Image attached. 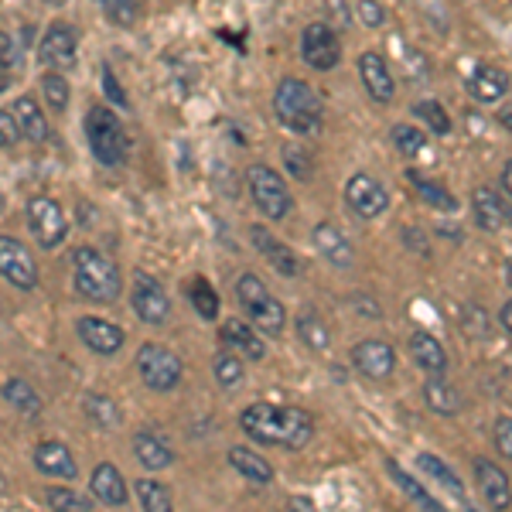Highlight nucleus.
<instances>
[{
    "label": "nucleus",
    "mask_w": 512,
    "mask_h": 512,
    "mask_svg": "<svg viewBox=\"0 0 512 512\" xmlns=\"http://www.w3.org/2000/svg\"><path fill=\"white\" fill-rule=\"evenodd\" d=\"M239 427L263 448L301 451L315 437V414H308L304 407H284V403H250L239 414Z\"/></svg>",
    "instance_id": "f257e3e1"
},
{
    "label": "nucleus",
    "mask_w": 512,
    "mask_h": 512,
    "mask_svg": "<svg viewBox=\"0 0 512 512\" xmlns=\"http://www.w3.org/2000/svg\"><path fill=\"white\" fill-rule=\"evenodd\" d=\"M274 113L291 134L297 137H315L325 123V106L318 99V89L304 79H280L274 89Z\"/></svg>",
    "instance_id": "f03ea898"
},
{
    "label": "nucleus",
    "mask_w": 512,
    "mask_h": 512,
    "mask_svg": "<svg viewBox=\"0 0 512 512\" xmlns=\"http://www.w3.org/2000/svg\"><path fill=\"white\" fill-rule=\"evenodd\" d=\"M72 284L86 301L96 304H113L123 291V277L117 263L110 256H103L93 246H79L72 253Z\"/></svg>",
    "instance_id": "7ed1b4c3"
},
{
    "label": "nucleus",
    "mask_w": 512,
    "mask_h": 512,
    "mask_svg": "<svg viewBox=\"0 0 512 512\" xmlns=\"http://www.w3.org/2000/svg\"><path fill=\"white\" fill-rule=\"evenodd\" d=\"M86 140L93 147L96 161L106 164V168H120L130 158V137L123 130V123L110 106H89L86 113Z\"/></svg>",
    "instance_id": "20e7f679"
},
{
    "label": "nucleus",
    "mask_w": 512,
    "mask_h": 512,
    "mask_svg": "<svg viewBox=\"0 0 512 512\" xmlns=\"http://www.w3.org/2000/svg\"><path fill=\"white\" fill-rule=\"evenodd\" d=\"M236 301L243 308V315L260 328L263 335H280L287 328V308L267 291L256 274H243L236 280Z\"/></svg>",
    "instance_id": "39448f33"
},
{
    "label": "nucleus",
    "mask_w": 512,
    "mask_h": 512,
    "mask_svg": "<svg viewBox=\"0 0 512 512\" xmlns=\"http://www.w3.org/2000/svg\"><path fill=\"white\" fill-rule=\"evenodd\" d=\"M246 188H250L253 205L270 222L291 216V209H294L291 185H287V178L270 168V164H250V171H246Z\"/></svg>",
    "instance_id": "423d86ee"
},
{
    "label": "nucleus",
    "mask_w": 512,
    "mask_h": 512,
    "mask_svg": "<svg viewBox=\"0 0 512 512\" xmlns=\"http://www.w3.org/2000/svg\"><path fill=\"white\" fill-rule=\"evenodd\" d=\"M134 369H137V376L144 379L147 390H154V393H171L181 383V376H185V362H181L168 345H158V342L140 345Z\"/></svg>",
    "instance_id": "0eeeda50"
},
{
    "label": "nucleus",
    "mask_w": 512,
    "mask_h": 512,
    "mask_svg": "<svg viewBox=\"0 0 512 512\" xmlns=\"http://www.w3.org/2000/svg\"><path fill=\"white\" fill-rule=\"evenodd\" d=\"M345 205H349L352 216L359 219H379L386 209H390V192L386 185L366 171H355V175L345 181Z\"/></svg>",
    "instance_id": "6e6552de"
},
{
    "label": "nucleus",
    "mask_w": 512,
    "mask_h": 512,
    "mask_svg": "<svg viewBox=\"0 0 512 512\" xmlns=\"http://www.w3.org/2000/svg\"><path fill=\"white\" fill-rule=\"evenodd\" d=\"M301 59L315 72H332L342 62V41L328 21H311L301 31Z\"/></svg>",
    "instance_id": "1a4fd4ad"
},
{
    "label": "nucleus",
    "mask_w": 512,
    "mask_h": 512,
    "mask_svg": "<svg viewBox=\"0 0 512 512\" xmlns=\"http://www.w3.org/2000/svg\"><path fill=\"white\" fill-rule=\"evenodd\" d=\"M28 226H31V233H35L38 246H45V250L62 246V239L69 236V219H65L62 205L45 195L28 202Z\"/></svg>",
    "instance_id": "9d476101"
},
{
    "label": "nucleus",
    "mask_w": 512,
    "mask_h": 512,
    "mask_svg": "<svg viewBox=\"0 0 512 512\" xmlns=\"http://www.w3.org/2000/svg\"><path fill=\"white\" fill-rule=\"evenodd\" d=\"M0 277L18 291H35L38 287V263L21 239L0 236Z\"/></svg>",
    "instance_id": "9b49d317"
},
{
    "label": "nucleus",
    "mask_w": 512,
    "mask_h": 512,
    "mask_svg": "<svg viewBox=\"0 0 512 512\" xmlns=\"http://www.w3.org/2000/svg\"><path fill=\"white\" fill-rule=\"evenodd\" d=\"M130 304H134L137 318L144 325H164L171 318V297L161 287L158 277L151 274H134V287H130Z\"/></svg>",
    "instance_id": "f8f14e48"
},
{
    "label": "nucleus",
    "mask_w": 512,
    "mask_h": 512,
    "mask_svg": "<svg viewBox=\"0 0 512 512\" xmlns=\"http://www.w3.org/2000/svg\"><path fill=\"white\" fill-rule=\"evenodd\" d=\"M76 55H79V41H76V31H72L69 24H52V28L41 35L38 59L52 72L72 69V65H76Z\"/></svg>",
    "instance_id": "ddd939ff"
},
{
    "label": "nucleus",
    "mask_w": 512,
    "mask_h": 512,
    "mask_svg": "<svg viewBox=\"0 0 512 512\" xmlns=\"http://www.w3.org/2000/svg\"><path fill=\"white\" fill-rule=\"evenodd\" d=\"M219 342L226 345L229 352L243 355V359H253V362L267 359V342L260 338V328H256L250 318H246V321L243 318H226V321H222Z\"/></svg>",
    "instance_id": "4468645a"
},
{
    "label": "nucleus",
    "mask_w": 512,
    "mask_h": 512,
    "mask_svg": "<svg viewBox=\"0 0 512 512\" xmlns=\"http://www.w3.org/2000/svg\"><path fill=\"white\" fill-rule=\"evenodd\" d=\"M352 366L366 379H390L396 369V352L383 338H362L352 349Z\"/></svg>",
    "instance_id": "2eb2a0df"
},
{
    "label": "nucleus",
    "mask_w": 512,
    "mask_h": 512,
    "mask_svg": "<svg viewBox=\"0 0 512 512\" xmlns=\"http://www.w3.org/2000/svg\"><path fill=\"white\" fill-rule=\"evenodd\" d=\"M76 332L82 338V345L96 355H117L123 349V342H127L120 325H113V321H106V318H96V315H82Z\"/></svg>",
    "instance_id": "dca6fc26"
},
{
    "label": "nucleus",
    "mask_w": 512,
    "mask_h": 512,
    "mask_svg": "<svg viewBox=\"0 0 512 512\" xmlns=\"http://www.w3.org/2000/svg\"><path fill=\"white\" fill-rule=\"evenodd\" d=\"M250 239H253L256 250H260V256H267V263L277 270L280 277H301L304 274V263H301V256L294 253V246L280 243L274 233H267L263 226H253Z\"/></svg>",
    "instance_id": "f3484780"
},
{
    "label": "nucleus",
    "mask_w": 512,
    "mask_h": 512,
    "mask_svg": "<svg viewBox=\"0 0 512 512\" xmlns=\"http://www.w3.org/2000/svg\"><path fill=\"white\" fill-rule=\"evenodd\" d=\"M359 79L366 86V93L376 99V103H393L396 96V76L390 69V62L376 52H362L359 55Z\"/></svg>",
    "instance_id": "a211bd4d"
},
{
    "label": "nucleus",
    "mask_w": 512,
    "mask_h": 512,
    "mask_svg": "<svg viewBox=\"0 0 512 512\" xmlns=\"http://www.w3.org/2000/svg\"><path fill=\"white\" fill-rule=\"evenodd\" d=\"M509 89H512L509 72H502L499 65H478L472 76H468V96L478 106H499L509 96Z\"/></svg>",
    "instance_id": "6ab92c4d"
},
{
    "label": "nucleus",
    "mask_w": 512,
    "mask_h": 512,
    "mask_svg": "<svg viewBox=\"0 0 512 512\" xmlns=\"http://www.w3.org/2000/svg\"><path fill=\"white\" fill-rule=\"evenodd\" d=\"M475 482H478V492H482L485 506H492V509L512 506V482L495 461L475 458Z\"/></svg>",
    "instance_id": "aec40b11"
},
{
    "label": "nucleus",
    "mask_w": 512,
    "mask_h": 512,
    "mask_svg": "<svg viewBox=\"0 0 512 512\" xmlns=\"http://www.w3.org/2000/svg\"><path fill=\"white\" fill-rule=\"evenodd\" d=\"M311 239H315V250L321 253V260L332 263L335 270H349L355 263V250H352L349 236H345L335 222H318Z\"/></svg>",
    "instance_id": "412c9836"
},
{
    "label": "nucleus",
    "mask_w": 512,
    "mask_h": 512,
    "mask_svg": "<svg viewBox=\"0 0 512 512\" xmlns=\"http://www.w3.org/2000/svg\"><path fill=\"white\" fill-rule=\"evenodd\" d=\"M506 202H509V198H502L495 188L478 185L472 192V216L478 222V229H485V233H499L502 226H509V222H506Z\"/></svg>",
    "instance_id": "4be33fe9"
},
{
    "label": "nucleus",
    "mask_w": 512,
    "mask_h": 512,
    "mask_svg": "<svg viewBox=\"0 0 512 512\" xmlns=\"http://www.w3.org/2000/svg\"><path fill=\"white\" fill-rule=\"evenodd\" d=\"M35 468L41 475H48V478H76L79 475V465H76V458H72V451L65 448L62 441H41L38 448H35Z\"/></svg>",
    "instance_id": "5701e85b"
},
{
    "label": "nucleus",
    "mask_w": 512,
    "mask_h": 512,
    "mask_svg": "<svg viewBox=\"0 0 512 512\" xmlns=\"http://www.w3.org/2000/svg\"><path fill=\"white\" fill-rule=\"evenodd\" d=\"M407 181H410V188H414V195L420 198V202L427 205V209L444 212V216H451V212H458V198H454V195H451L448 188H444L437 178L424 175V171H417V168H410V171H407Z\"/></svg>",
    "instance_id": "b1692460"
},
{
    "label": "nucleus",
    "mask_w": 512,
    "mask_h": 512,
    "mask_svg": "<svg viewBox=\"0 0 512 512\" xmlns=\"http://www.w3.org/2000/svg\"><path fill=\"white\" fill-rule=\"evenodd\" d=\"M410 359L424 369L427 376H444L448 373V352L437 342L431 332H414L410 335Z\"/></svg>",
    "instance_id": "393cba45"
},
{
    "label": "nucleus",
    "mask_w": 512,
    "mask_h": 512,
    "mask_svg": "<svg viewBox=\"0 0 512 512\" xmlns=\"http://www.w3.org/2000/svg\"><path fill=\"white\" fill-rule=\"evenodd\" d=\"M134 454H137L140 465L151 468V472H161V468L175 465V448H171V444L154 431H137L134 434Z\"/></svg>",
    "instance_id": "a878e982"
},
{
    "label": "nucleus",
    "mask_w": 512,
    "mask_h": 512,
    "mask_svg": "<svg viewBox=\"0 0 512 512\" xmlns=\"http://www.w3.org/2000/svg\"><path fill=\"white\" fill-rule=\"evenodd\" d=\"M89 489L103 506H123L127 502V482H123L120 468L110 465V461H103V465L93 468V482H89Z\"/></svg>",
    "instance_id": "bb28decb"
},
{
    "label": "nucleus",
    "mask_w": 512,
    "mask_h": 512,
    "mask_svg": "<svg viewBox=\"0 0 512 512\" xmlns=\"http://www.w3.org/2000/svg\"><path fill=\"white\" fill-rule=\"evenodd\" d=\"M417 468H420V472H424L427 478H431V482L441 485L444 492H451L454 499H458L461 506L468 509L465 485H461V478L454 475V468L448 465V461H441V458H437V454H427V451H424V454H417Z\"/></svg>",
    "instance_id": "cd10ccee"
},
{
    "label": "nucleus",
    "mask_w": 512,
    "mask_h": 512,
    "mask_svg": "<svg viewBox=\"0 0 512 512\" xmlns=\"http://www.w3.org/2000/svg\"><path fill=\"white\" fill-rule=\"evenodd\" d=\"M229 465H233L236 472L243 475L246 482H253V485H270V482H274V465H270L263 454H256L253 448H233V451H229Z\"/></svg>",
    "instance_id": "c85d7f7f"
},
{
    "label": "nucleus",
    "mask_w": 512,
    "mask_h": 512,
    "mask_svg": "<svg viewBox=\"0 0 512 512\" xmlns=\"http://www.w3.org/2000/svg\"><path fill=\"white\" fill-rule=\"evenodd\" d=\"M14 117H18L21 137H28L31 144H45V140H48V120H45V113H41L35 96H21L18 103H14Z\"/></svg>",
    "instance_id": "c756f323"
},
{
    "label": "nucleus",
    "mask_w": 512,
    "mask_h": 512,
    "mask_svg": "<svg viewBox=\"0 0 512 512\" xmlns=\"http://www.w3.org/2000/svg\"><path fill=\"white\" fill-rule=\"evenodd\" d=\"M424 403H427V410H434V414L454 417L461 410V393L454 390V386L444 376H427V383H424Z\"/></svg>",
    "instance_id": "7c9ffc66"
},
{
    "label": "nucleus",
    "mask_w": 512,
    "mask_h": 512,
    "mask_svg": "<svg viewBox=\"0 0 512 512\" xmlns=\"http://www.w3.org/2000/svg\"><path fill=\"white\" fill-rule=\"evenodd\" d=\"M294 328H297V338H301L311 352L332 349V328L325 325V318H321L318 311H301V315L294 318Z\"/></svg>",
    "instance_id": "2f4dec72"
},
{
    "label": "nucleus",
    "mask_w": 512,
    "mask_h": 512,
    "mask_svg": "<svg viewBox=\"0 0 512 512\" xmlns=\"http://www.w3.org/2000/svg\"><path fill=\"white\" fill-rule=\"evenodd\" d=\"M386 472H390L393 475V482H396V489H400L403 495H407V499L410 502H414V506H420V509H441V502H437L434 499V495H431V489H424V485H420L417 482V478L414 475H410V472H403V468L400 465H396V461L390 458V461H386Z\"/></svg>",
    "instance_id": "473e14b6"
},
{
    "label": "nucleus",
    "mask_w": 512,
    "mask_h": 512,
    "mask_svg": "<svg viewBox=\"0 0 512 512\" xmlns=\"http://www.w3.org/2000/svg\"><path fill=\"white\" fill-rule=\"evenodd\" d=\"M4 400L18 410L21 417H38L41 414V396L35 393V386L28 379H7L4 383Z\"/></svg>",
    "instance_id": "72a5a7b5"
},
{
    "label": "nucleus",
    "mask_w": 512,
    "mask_h": 512,
    "mask_svg": "<svg viewBox=\"0 0 512 512\" xmlns=\"http://www.w3.org/2000/svg\"><path fill=\"white\" fill-rule=\"evenodd\" d=\"M390 140L403 158H420V154L427 151V134L420 127H414V123H393Z\"/></svg>",
    "instance_id": "f704fd0d"
},
{
    "label": "nucleus",
    "mask_w": 512,
    "mask_h": 512,
    "mask_svg": "<svg viewBox=\"0 0 512 512\" xmlns=\"http://www.w3.org/2000/svg\"><path fill=\"white\" fill-rule=\"evenodd\" d=\"M188 301H192V308L198 311V318H205V321H212V318H219V294L212 291V284L209 280H192V287H188Z\"/></svg>",
    "instance_id": "c9c22d12"
},
{
    "label": "nucleus",
    "mask_w": 512,
    "mask_h": 512,
    "mask_svg": "<svg viewBox=\"0 0 512 512\" xmlns=\"http://www.w3.org/2000/svg\"><path fill=\"white\" fill-rule=\"evenodd\" d=\"M86 417L93 420L96 427H103V431H113V427L120 424L117 403H113L110 396H99V393H89L86 396Z\"/></svg>",
    "instance_id": "e433bc0d"
},
{
    "label": "nucleus",
    "mask_w": 512,
    "mask_h": 512,
    "mask_svg": "<svg viewBox=\"0 0 512 512\" xmlns=\"http://www.w3.org/2000/svg\"><path fill=\"white\" fill-rule=\"evenodd\" d=\"M414 113H417V120H424V127H431V134H437V137L451 134V117L437 99H420L414 106Z\"/></svg>",
    "instance_id": "4c0bfd02"
},
{
    "label": "nucleus",
    "mask_w": 512,
    "mask_h": 512,
    "mask_svg": "<svg viewBox=\"0 0 512 512\" xmlns=\"http://www.w3.org/2000/svg\"><path fill=\"white\" fill-rule=\"evenodd\" d=\"M137 499L147 512H168L171 509V492L154 478H140L137 482Z\"/></svg>",
    "instance_id": "58836bf2"
},
{
    "label": "nucleus",
    "mask_w": 512,
    "mask_h": 512,
    "mask_svg": "<svg viewBox=\"0 0 512 512\" xmlns=\"http://www.w3.org/2000/svg\"><path fill=\"white\" fill-rule=\"evenodd\" d=\"M212 373H216L219 386H226V390H236L239 383H243V362H239L236 352H219L216 362H212Z\"/></svg>",
    "instance_id": "ea45409f"
},
{
    "label": "nucleus",
    "mask_w": 512,
    "mask_h": 512,
    "mask_svg": "<svg viewBox=\"0 0 512 512\" xmlns=\"http://www.w3.org/2000/svg\"><path fill=\"white\" fill-rule=\"evenodd\" d=\"M284 164L294 181H311V175H315V158L304 147H284Z\"/></svg>",
    "instance_id": "a19ab883"
},
{
    "label": "nucleus",
    "mask_w": 512,
    "mask_h": 512,
    "mask_svg": "<svg viewBox=\"0 0 512 512\" xmlns=\"http://www.w3.org/2000/svg\"><path fill=\"white\" fill-rule=\"evenodd\" d=\"M41 93H45L48 106H52L55 113H62L65 106H69V82H65L59 72H48V76L41 79Z\"/></svg>",
    "instance_id": "79ce46f5"
},
{
    "label": "nucleus",
    "mask_w": 512,
    "mask_h": 512,
    "mask_svg": "<svg viewBox=\"0 0 512 512\" xmlns=\"http://www.w3.org/2000/svg\"><path fill=\"white\" fill-rule=\"evenodd\" d=\"M45 502H48V509H79V512L93 509V502H89L86 495H79L72 489H48Z\"/></svg>",
    "instance_id": "37998d69"
},
{
    "label": "nucleus",
    "mask_w": 512,
    "mask_h": 512,
    "mask_svg": "<svg viewBox=\"0 0 512 512\" xmlns=\"http://www.w3.org/2000/svg\"><path fill=\"white\" fill-rule=\"evenodd\" d=\"M103 7L113 18V24H120V28H130L140 14V0H103Z\"/></svg>",
    "instance_id": "c03bdc74"
},
{
    "label": "nucleus",
    "mask_w": 512,
    "mask_h": 512,
    "mask_svg": "<svg viewBox=\"0 0 512 512\" xmlns=\"http://www.w3.org/2000/svg\"><path fill=\"white\" fill-rule=\"evenodd\" d=\"M99 82H103V96L110 99L113 106H130V99H127V89L120 86L117 72H113V69H103V76H99Z\"/></svg>",
    "instance_id": "a18cd8bd"
},
{
    "label": "nucleus",
    "mask_w": 512,
    "mask_h": 512,
    "mask_svg": "<svg viewBox=\"0 0 512 512\" xmlns=\"http://www.w3.org/2000/svg\"><path fill=\"white\" fill-rule=\"evenodd\" d=\"M495 451L502 454V458H512V417H499L495 420Z\"/></svg>",
    "instance_id": "49530a36"
},
{
    "label": "nucleus",
    "mask_w": 512,
    "mask_h": 512,
    "mask_svg": "<svg viewBox=\"0 0 512 512\" xmlns=\"http://www.w3.org/2000/svg\"><path fill=\"white\" fill-rule=\"evenodd\" d=\"M18 137H21L18 117H14V113H7V110H0V147L18 144Z\"/></svg>",
    "instance_id": "de8ad7c7"
},
{
    "label": "nucleus",
    "mask_w": 512,
    "mask_h": 512,
    "mask_svg": "<svg viewBox=\"0 0 512 512\" xmlns=\"http://www.w3.org/2000/svg\"><path fill=\"white\" fill-rule=\"evenodd\" d=\"M18 62H21V52H18V45H14V38L0 31V72H11Z\"/></svg>",
    "instance_id": "09e8293b"
},
{
    "label": "nucleus",
    "mask_w": 512,
    "mask_h": 512,
    "mask_svg": "<svg viewBox=\"0 0 512 512\" xmlns=\"http://www.w3.org/2000/svg\"><path fill=\"white\" fill-rule=\"evenodd\" d=\"M359 18L366 28H383L386 24V11H383V4H376V0H362L359 4Z\"/></svg>",
    "instance_id": "8fccbe9b"
},
{
    "label": "nucleus",
    "mask_w": 512,
    "mask_h": 512,
    "mask_svg": "<svg viewBox=\"0 0 512 512\" xmlns=\"http://www.w3.org/2000/svg\"><path fill=\"white\" fill-rule=\"evenodd\" d=\"M499 325H502V332H506L512 338V301L502 304V311H499Z\"/></svg>",
    "instance_id": "3c124183"
},
{
    "label": "nucleus",
    "mask_w": 512,
    "mask_h": 512,
    "mask_svg": "<svg viewBox=\"0 0 512 512\" xmlns=\"http://www.w3.org/2000/svg\"><path fill=\"white\" fill-rule=\"evenodd\" d=\"M499 127L506 130V134H512V99L506 106H499Z\"/></svg>",
    "instance_id": "603ef678"
},
{
    "label": "nucleus",
    "mask_w": 512,
    "mask_h": 512,
    "mask_svg": "<svg viewBox=\"0 0 512 512\" xmlns=\"http://www.w3.org/2000/svg\"><path fill=\"white\" fill-rule=\"evenodd\" d=\"M502 188H506V195L512 198V158L506 161V168H502Z\"/></svg>",
    "instance_id": "864d4df0"
},
{
    "label": "nucleus",
    "mask_w": 512,
    "mask_h": 512,
    "mask_svg": "<svg viewBox=\"0 0 512 512\" xmlns=\"http://www.w3.org/2000/svg\"><path fill=\"white\" fill-rule=\"evenodd\" d=\"M7 86H11V76H7V72H0V93H4Z\"/></svg>",
    "instance_id": "5fc2aeb1"
},
{
    "label": "nucleus",
    "mask_w": 512,
    "mask_h": 512,
    "mask_svg": "<svg viewBox=\"0 0 512 512\" xmlns=\"http://www.w3.org/2000/svg\"><path fill=\"white\" fill-rule=\"evenodd\" d=\"M506 280H509V284H512V260H509V267H506Z\"/></svg>",
    "instance_id": "6e6d98bb"
},
{
    "label": "nucleus",
    "mask_w": 512,
    "mask_h": 512,
    "mask_svg": "<svg viewBox=\"0 0 512 512\" xmlns=\"http://www.w3.org/2000/svg\"><path fill=\"white\" fill-rule=\"evenodd\" d=\"M45 4H52V7H62V4H65V0H45Z\"/></svg>",
    "instance_id": "4d7b16f0"
},
{
    "label": "nucleus",
    "mask_w": 512,
    "mask_h": 512,
    "mask_svg": "<svg viewBox=\"0 0 512 512\" xmlns=\"http://www.w3.org/2000/svg\"><path fill=\"white\" fill-rule=\"evenodd\" d=\"M4 489H7V482H4V475H0V495H4Z\"/></svg>",
    "instance_id": "13d9d810"
}]
</instances>
